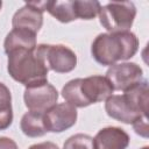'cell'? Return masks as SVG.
<instances>
[{"label": "cell", "instance_id": "4", "mask_svg": "<svg viewBox=\"0 0 149 149\" xmlns=\"http://www.w3.org/2000/svg\"><path fill=\"white\" fill-rule=\"evenodd\" d=\"M35 54L44 63L47 69L58 73L72 71L77 65L76 54L65 45L40 44L35 48Z\"/></svg>", "mask_w": 149, "mask_h": 149}, {"label": "cell", "instance_id": "11", "mask_svg": "<svg viewBox=\"0 0 149 149\" xmlns=\"http://www.w3.org/2000/svg\"><path fill=\"white\" fill-rule=\"evenodd\" d=\"M42 23H43L42 12L28 5L27 2L22 8H20L14 14L12 20L13 28L26 29L34 34H36L40 30V28L42 27Z\"/></svg>", "mask_w": 149, "mask_h": 149}, {"label": "cell", "instance_id": "18", "mask_svg": "<svg viewBox=\"0 0 149 149\" xmlns=\"http://www.w3.org/2000/svg\"><path fill=\"white\" fill-rule=\"evenodd\" d=\"M76 16L83 20H91L100 12V3L98 1H73Z\"/></svg>", "mask_w": 149, "mask_h": 149}, {"label": "cell", "instance_id": "1", "mask_svg": "<svg viewBox=\"0 0 149 149\" xmlns=\"http://www.w3.org/2000/svg\"><path fill=\"white\" fill-rule=\"evenodd\" d=\"M139 48V40L130 31L100 34L92 43L93 58L101 65H114L119 61L133 57Z\"/></svg>", "mask_w": 149, "mask_h": 149}, {"label": "cell", "instance_id": "8", "mask_svg": "<svg viewBox=\"0 0 149 149\" xmlns=\"http://www.w3.org/2000/svg\"><path fill=\"white\" fill-rule=\"evenodd\" d=\"M80 88L84 98L90 105L106 100L114 91L108 79L102 76H91L81 79Z\"/></svg>", "mask_w": 149, "mask_h": 149}, {"label": "cell", "instance_id": "9", "mask_svg": "<svg viewBox=\"0 0 149 149\" xmlns=\"http://www.w3.org/2000/svg\"><path fill=\"white\" fill-rule=\"evenodd\" d=\"M94 149H126L129 143L128 134L118 127H106L93 139Z\"/></svg>", "mask_w": 149, "mask_h": 149}, {"label": "cell", "instance_id": "3", "mask_svg": "<svg viewBox=\"0 0 149 149\" xmlns=\"http://www.w3.org/2000/svg\"><path fill=\"white\" fill-rule=\"evenodd\" d=\"M136 15V8L130 1L109 2L100 8V23L109 33L128 31Z\"/></svg>", "mask_w": 149, "mask_h": 149}, {"label": "cell", "instance_id": "17", "mask_svg": "<svg viewBox=\"0 0 149 149\" xmlns=\"http://www.w3.org/2000/svg\"><path fill=\"white\" fill-rule=\"evenodd\" d=\"M13 120L12 97L8 87L0 83V130L10 126Z\"/></svg>", "mask_w": 149, "mask_h": 149}, {"label": "cell", "instance_id": "19", "mask_svg": "<svg viewBox=\"0 0 149 149\" xmlns=\"http://www.w3.org/2000/svg\"><path fill=\"white\" fill-rule=\"evenodd\" d=\"M63 149H94L93 139L85 134H76L65 141Z\"/></svg>", "mask_w": 149, "mask_h": 149}, {"label": "cell", "instance_id": "13", "mask_svg": "<svg viewBox=\"0 0 149 149\" xmlns=\"http://www.w3.org/2000/svg\"><path fill=\"white\" fill-rule=\"evenodd\" d=\"M149 88L147 81H140L129 90L125 91V99L130 105V107L142 116L148 115V105H149Z\"/></svg>", "mask_w": 149, "mask_h": 149}, {"label": "cell", "instance_id": "5", "mask_svg": "<svg viewBox=\"0 0 149 149\" xmlns=\"http://www.w3.org/2000/svg\"><path fill=\"white\" fill-rule=\"evenodd\" d=\"M106 78L113 90L125 92L142 81V69L135 63L114 64L107 70Z\"/></svg>", "mask_w": 149, "mask_h": 149}, {"label": "cell", "instance_id": "15", "mask_svg": "<svg viewBox=\"0 0 149 149\" xmlns=\"http://www.w3.org/2000/svg\"><path fill=\"white\" fill-rule=\"evenodd\" d=\"M80 85H81V78H77L65 84V86L62 90L63 98L66 100L68 104L72 105L73 107H86L90 105L81 93Z\"/></svg>", "mask_w": 149, "mask_h": 149}, {"label": "cell", "instance_id": "23", "mask_svg": "<svg viewBox=\"0 0 149 149\" xmlns=\"http://www.w3.org/2000/svg\"><path fill=\"white\" fill-rule=\"evenodd\" d=\"M1 6H2V2H1V1H0V8H1Z\"/></svg>", "mask_w": 149, "mask_h": 149}, {"label": "cell", "instance_id": "7", "mask_svg": "<svg viewBox=\"0 0 149 149\" xmlns=\"http://www.w3.org/2000/svg\"><path fill=\"white\" fill-rule=\"evenodd\" d=\"M77 121L76 107L68 102L52 106L44 113V123L47 132L61 133L72 127Z\"/></svg>", "mask_w": 149, "mask_h": 149}, {"label": "cell", "instance_id": "21", "mask_svg": "<svg viewBox=\"0 0 149 149\" xmlns=\"http://www.w3.org/2000/svg\"><path fill=\"white\" fill-rule=\"evenodd\" d=\"M0 149H19V148L12 139L0 137Z\"/></svg>", "mask_w": 149, "mask_h": 149}, {"label": "cell", "instance_id": "14", "mask_svg": "<svg viewBox=\"0 0 149 149\" xmlns=\"http://www.w3.org/2000/svg\"><path fill=\"white\" fill-rule=\"evenodd\" d=\"M21 130L29 137L43 136L47 133L44 123V113L30 111L27 112L21 119Z\"/></svg>", "mask_w": 149, "mask_h": 149}, {"label": "cell", "instance_id": "6", "mask_svg": "<svg viewBox=\"0 0 149 149\" xmlns=\"http://www.w3.org/2000/svg\"><path fill=\"white\" fill-rule=\"evenodd\" d=\"M23 99L26 106L30 111L45 113L48 109L56 105L58 92L52 85L45 83L37 86L26 87Z\"/></svg>", "mask_w": 149, "mask_h": 149}, {"label": "cell", "instance_id": "16", "mask_svg": "<svg viewBox=\"0 0 149 149\" xmlns=\"http://www.w3.org/2000/svg\"><path fill=\"white\" fill-rule=\"evenodd\" d=\"M55 19L68 23L77 19L73 1H50L47 9Z\"/></svg>", "mask_w": 149, "mask_h": 149}, {"label": "cell", "instance_id": "24", "mask_svg": "<svg viewBox=\"0 0 149 149\" xmlns=\"http://www.w3.org/2000/svg\"><path fill=\"white\" fill-rule=\"evenodd\" d=\"M142 149H149V148H148V147H144V148H142Z\"/></svg>", "mask_w": 149, "mask_h": 149}, {"label": "cell", "instance_id": "12", "mask_svg": "<svg viewBox=\"0 0 149 149\" xmlns=\"http://www.w3.org/2000/svg\"><path fill=\"white\" fill-rule=\"evenodd\" d=\"M36 34L20 28H13L8 33L5 40V51L8 55L9 52L19 49L34 50L36 48Z\"/></svg>", "mask_w": 149, "mask_h": 149}, {"label": "cell", "instance_id": "10", "mask_svg": "<svg viewBox=\"0 0 149 149\" xmlns=\"http://www.w3.org/2000/svg\"><path fill=\"white\" fill-rule=\"evenodd\" d=\"M105 109L111 118L125 123H133L137 118L142 116L130 107L123 95L112 94L109 98L106 99Z\"/></svg>", "mask_w": 149, "mask_h": 149}, {"label": "cell", "instance_id": "2", "mask_svg": "<svg viewBox=\"0 0 149 149\" xmlns=\"http://www.w3.org/2000/svg\"><path fill=\"white\" fill-rule=\"evenodd\" d=\"M34 50L19 49L8 54L9 74L26 87L48 83V69Z\"/></svg>", "mask_w": 149, "mask_h": 149}, {"label": "cell", "instance_id": "20", "mask_svg": "<svg viewBox=\"0 0 149 149\" xmlns=\"http://www.w3.org/2000/svg\"><path fill=\"white\" fill-rule=\"evenodd\" d=\"M132 125L134 127V130L139 135H141L143 137H148L149 128H148V118L147 116H140V118H137Z\"/></svg>", "mask_w": 149, "mask_h": 149}, {"label": "cell", "instance_id": "22", "mask_svg": "<svg viewBox=\"0 0 149 149\" xmlns=\"http://www.w3.org/2000/svg\"><path fill=\"white\" fill-rule=\"evenodd\" d=\"M29 149H58V147L52 142H42L31 146Z\"/></svg>", "mask_w": 149, "mask_h": 149}]
</instances>
